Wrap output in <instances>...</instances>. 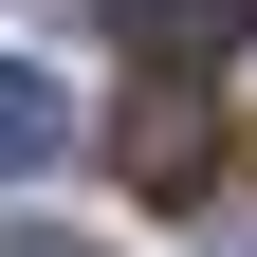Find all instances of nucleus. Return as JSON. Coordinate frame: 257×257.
I'll return each instance as SVG.
<instances>
[{"label":"nucleus","instance_id":"obj_1","mask_svg":"<svg viewBox=\"0 0 257 257\" xmlns=\"http://www.w3.org/2000/svg\"><path fill=\"white\" fill-rule=\"evenodd\" d=\"M110 166L147 184V202H202V184H220V110H202V74H147V92H128V110H110Z\"/></svg>","mask_w":257,"mask_h":257},{"label":"nucleus","instance_id":"obj_2","mask_svg":"<svg viewBox=\"0 0 257 257\" xmlns=\"http://www.w3.org/2000/svg\"><path fill=\"white\" fill-rule=\"evenodd\" d=\"M239 19H257V0H110V37L147 55V74H220V55H239Z\"/></svg>","mask_w":257,"mask_h":257},{"label":"nucleus","instance_id":"obj_3","mask_svg":"<svg viewBox=\"0 0 257 257\" xmlns=\"http://www.w3.org/2000/svg\"><path fill=\"white\" fill-rule=\"evenodd\" d=\"M55 147H74V92H55V74H19V55H0V184H37Z\"/></svg>","mask_w":257,"mask_h":257},{"label":"nucleus","instance_id":"obj_4","mask_svg":"<svg viewBox=\"0 0 257 257\" xmlns=\"http://www.w3.org/2000/svg\"><path fill=\"white\" fill-rule=\"evenodd\" d=\"M0 257H92V239H37V220H19V239H0Z\"/></svg>","mask_w":257,"mask_h":257}]
</instances>
